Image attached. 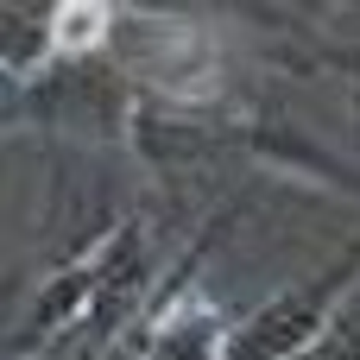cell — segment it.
Segmentation results:
<instances>
[{
	"label": "cell",
	"instance_id": "cell-1",
	"mask_svg": "<svg viewBox=\"0 0 360 360\" xmlns=\"http://www.w3.org/2000/svg\"><path fill=\"white\" fill-rule=\"evenodd\" d=\"M354 278H360V240L335 259V266H323L316 278H304L297 291H278V297L234 335V348L221 360H291V354H310V348L323 342V329H329V316H335V304L348 297Z\"/></svg>",
	"mask_w": 360,
	"mask_h": 360
},
{
	"label": "cell",
	"instance_id": "cell-2",
	"mask_svg": "<svg viewBox=\"0 0 360 360\" xmlns=\"http://www.w3.org/2000/svg\"><path fill=\"white\" fill-rule=\"evenodd\" d=\"M13 114H19V89H13V82H6V76H0V127H6V120H13Z\"/></svg>",
	"mask_w": 360,
	"mask_h": 360
},
{
	"label": "cell",
	"instance_id": "cell-3",
	"mask_svg": "<svg viewBox=\"0 0 360 360\" xmlns=\"http://www.w3.org/2000/svg\"><path fill=\"white\" fill-rule=\"evenodd\" d=\"M76 360H89V354H76Z\"/></svg>",
	"mask_w": 360,
	"mask_h": 360
}]
</instances>
